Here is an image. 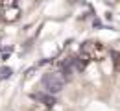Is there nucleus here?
<instances>
[{"label": "nucleus", "mask_w": 120, "mask_h": 111, "mask_svg": "<svg viewBox=\"0 0 120 111\" xmlns=\"http://www.w3.org/2000/svg\"><path fill=\"white\" fill-rule=\"evenodd\" d=\"M20 17L17 0H0V19L4 22H15Z\"/></svg>", "instance_id": "f03ea898"}, {"label": "nucleus", "mask_w": 120, "mask_h": 111, "mask_svg": "<svg viewBox=\"0 0 120 111\" xmlns=\"http://www.w3.org/2000/svg\"><path fill=\"white\" fill-rule=\"evenodd\" d=\"M115 65H116V69L120 70V52H116V54H115Z\"/></svg>", "instance_id": "39448f33"}, {"label": "nucleus", "mask_w": 120, "mask_h": 111, "mask_svg": "<svg viewBox=\"0 0 120 111\" xmlns=\"http://www.w3.org/2000/svg\"><path fill=\"white\" fill-rule=\"evenodd\" d=\"M107 50L102 43L98 41H87L83 46H81V56L89 61H104Z\"/></svg>", "instance_id": "f257e3e1"}, {"label": "nucleus", "mask_w": 120, "mask_h": 111, "mask_svg": "<svg viewBox=\"0 0 120 111\" xmlns=\"http://www.w3.org/2000/svg\"><path fill=\"white\" fill-rule=\"evenodd\" d=\"M30 111H50V106L45 104V102H37V104H33V106H31Z\"/></svg>", "instance_id": "20e7f679"}, {"label": "nucleus", "mask_w": 120, "mask_h": 111, "mask_svg": "<svg viewBox=\"0 0 120 111\" xmlns=\"http://www.w3.org/2000/svg\"><path fill=\"white\" fill-rule=\"evenodd\" d=\"M43 85H45L50 93H57V91L63 89V80H61L57 74H46L45 78H43Z\"/></svg>", "instance_id": "7ed1b4c3"}]
</instances>
